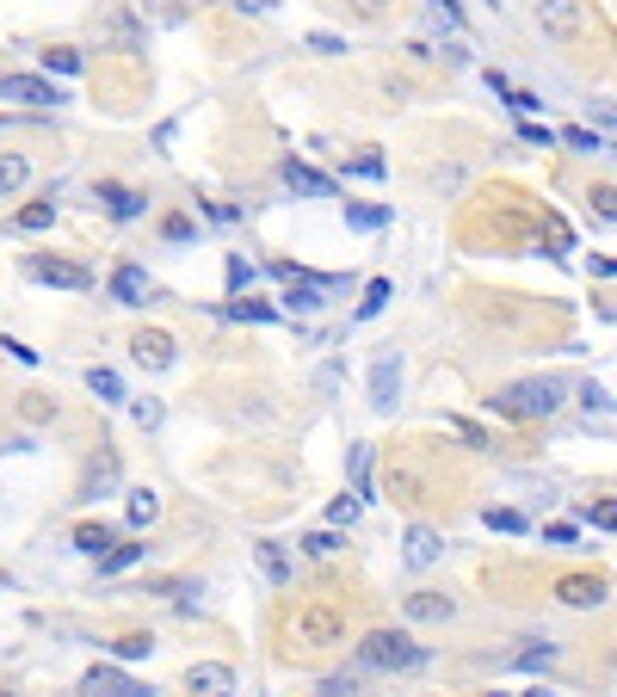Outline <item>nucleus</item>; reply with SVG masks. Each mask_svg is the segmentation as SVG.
I'll return each instance as SVG.
<instances>
[{
	"instance_id": "72a5a7b5",
	"label": "nucleus",
	"mask_w": 617,
	"mask_h": 697,
	"mask_svg": "<svg viewBox=\"0 0 617 697\" xmlns=\"http://www.w3.org/2000/svg\"><path fill=\"white\" fill-rule=\"evenodd\" d=\"M130 414H136L142 432H155V426H161V401H155V395H149V401H130Z\"/></svg>"
},
{
	"instance_id": "6e6552de",
	"label": "nucleus",
	"mask_w": 617,
	"mask_h": 697,
	"mask_svg": "<svg viewBox=\"0 0 617 697\" xmlns=\"http://www.w3.org/2000/svg\"><path fill=\"white\" fill-rule=\"evenodd\" d=\"M112 297L130 303V309H142V303H155V284H149V272H142V266H118L112 272Z\"/></svg>"
},
{
	"instance_id": "b1692460",
	"label": "nucleus",
	"mask_w": 617,
	"mask_h": 697,
	"mask_svg": "<svg viewBox=\"0 0 617 697\" xmlns=\"http://www.w3.org/2000/svg\"><path fill=\"white\" fill-rule=\"evenodd\" d=\"M155 512H161V500H155L149 488H136V494H130V525H136V531H142V525H155Z\"/></svg>"
},
{
	"instance_id": "7c9ffc66",
	"label": "nucleus",
	"mask_w": 617,
	"mask_h": 697,
	"mask_svg": "<svg viewBox=\"0 0 617 697\" xmlns=\"http://www.w3.org/2000/svg\"><path fill=\"white\" fill-rule=\"evenodd\" d=\"M488 531H506V537H519V531H525V519H519V512H506V506H488Z\"/></svg>"
},
{
	"instance_id": "c756f323",
	"label": "nucleus",
	"mask_w": 617,
	"mask_h": 697,
	"mask_svg": "<svg viewBox=\"0 0 617 697\" xmlns=\"http://www.w3.org/2000/svg\"><path fill=\"white\" fill-rule=\"evenodd\" d=\"M587 204H593V216L617 223V186H593V192H587Z\"/></svg>"
},
{
	"instance_id": "4c0bfd02",
	"label": "nucleus",
	"mask_w": 617,
	"mask_h": 697,
	"mask_svg": "<svg viewBox=\"0 0 617 697\" xmlns=\"http://www.w3.org/2000/svg\"><path fill=\"white\" fill-rule=\"evenodd\" d=\"M223 278H229V290H247V284H253V266L241 260V253H235V260L223 266Z\"/></svg>"
},
{
	"instance_id": "f3484780",
	"label": "nucleus",
	"mask_w": 617,
	"mask_h": 697,
	"mask_svg": "<svg viewBox=\"0 0 617 697\" xmlns=\"http://www.w3.org/2000/svg\"><path fill=\"white\" fill-rule=\"evenodd\" d=\"M25 179H31V161L25 155H0V198H13Z\"/></svg>"
},
{
	"instance_id": "423d86ee",
	"label": "nucleus",
	"mask_w": 617,
	"mask_h": 697,
	"mask_svg": "<svg viewBox=\"0 0 617 697\" xmlns=\"http://www.w3.org/2000/svg\"><path fill=\"white\" fill-rule=\"evenodd\" d=\"M0 99H19V105H62V93L50 87V81H38V75H0Z\"/></svg>"
},
{
	"instance_id": "cd10ccee",
	"label": "nucleus",
	"mask_w": 617,
	"mask_h": 697,
	"mask_svg": "<svg viewBox=\"0 0 617 697\" xmlns=\"http://www.w3.org/2000/svg\"><path fill=\"white\" fill-rule=\"evenodd\" d=\"M112 654H118V660H149V654H155V636H118Z\"/></svg>"
},
{
	"instance_id": "473e14b6",
	"label": "nucleus",
	"mask_w": 617,
	"mask_h": 697,
	"mask_svg": "<svg viewBox=\"0 0 617 697\" xmlns=\"http://www.w3.org/2000/svg\"><path fill=\"white\" fill-rule=\"evenodd\" d=\"M44 68H56V75H81V50H44Z\"/></svg>"
},
{
	"instance_id": "2eb2a0df",
	"label": "nucleus",
	"mask_w": 617,
	"mask_h": 697,
	"mask_svg": "<svg viewBox=\"0 0 617 697\" xmlns=\"http://www.w3.org/2000/svg\"><path fill=\"white\" fill-rule=\"evenodd\" d=\"M186 685H192V691H235V673L216 667V660H198V667L186 673Z\"/></svg>"
},
{
	"instance_id": "37998d69",
	"label": "nucleus",
	"mask_w": 617,
	"mask_h": 697,
	"mask_svg": "<svg viewBox=\"0 0 617 697\" xmlns=\"http://www.w3.org/2000/svg\"><path fill=\"white\" fill-rule=\"evenodd\" d=\"M580 408L599 414V408H605V389H599V383H587V389H580Z\"/></svg>"
},
{
	"instance_id": "bb28decb",
	"label": "nucleus",
	"mask_w": 617,
	"mask_h": 697,
	"mask_svg": "<svg viewBox=\"0 0 617 697\" xmlns=\"http://www.w3.org/2000/svg\"><path fill=\"white\" fill-rule=\"evenodd\" d=\"M99 198H105V210H112V216H136V210H142V198H136V192H124V186H105Z\"/></svg>"
},
{
	"instance_id": "ea45409f",
	"label": "nucleus",
	"mask_w": 617,
	"mask_h": 697,
	"mask_svg": "<svg viewBox=\"0 0 617 697\" xmlns=\"http://www.w3.org/2000/svg\"><path fill=\"white\" fill-rule=\"evenodd\" d=\"M346 173H358V179H383V155H358V161H346Z\"/></svg>"
},
{
	"instance_id": "49530a36",
	"label": "nucleus",
	"mask_w": 617,
	"mask_h": 697,
	"mask_svg": "<svg viewBox=\"0 0 617 697\" xmlns=\"http://www.w3.org/2000/svg\"><path fill=\"white\" fill-rule=\"evenodd\" d=\"M593 118H599V124H611V130H617V105H611V99H599V105H593Z\"/></svg>"
},
{
	"instance_id": "4be33fe9",
	"label": "nucleus",
	"mask_w": 617,
	"mask_h": 697,
	"mask_svg": "<svg viewBox=\"0 0 617 697\" xmlns=\"http://www.w3.org/2000/svg\"><path fill=\"white\" fill-rule=\"evenodd\" d=\"M112 543H118V537L105 531V525H81V531H75V549H81V556H105Z\"/></svg>"
},
{
	"instance_id": "a18cd8bd",
	"label": "nucleus",
	"mask_w": 617,
	"mask_h": 697,
	"mask_svg": "<svg viewBox=\"0 0 617 697\" xmlns=\"http://www.w3.org/2000/svg\"><path fill=\"white\" fill-rule=\"evenodd\" d=\"M543 543H562V549H574V525H550V531H543Z\"/></svg>"
},
{
	"instance_id": "1a4fd4ad",
	"label": "nucleus",
	"mask_w": 617,
	"mask_h": 697,
	"mask_svg": "<svg viewBox=\"0 0 617 697\" xmlns=\"http://www.w3.org/2000/svg\"><path fill=\"white\" fill-rule=\"evenodd\" d=\"M395 389H402V364H395V358H377V364H371V408H377V414L395 408Z\"/></svg>"
},
{
	"instance_id": "f257e3e1",
	"label": "nucleus",
	"mask_w": 617,
	"mask_h": 697,
	"mask_svg": "<svg viewBox=\"0 0 617 697\" xmlns=\"http://www.w3.org/2000/svg\"><path fill=\"white\" fill-rule=\"evenodd\" d=\"M420 660H426V648L414 636H402V630H371L365 642H358V667L365 673H408V667H420Z\"/></svg>"
},
{
	"instance_id": "6ab92c4d",
	"label": "nucleus",
	"mask_w": 617,
	"mask_h": 697,
	"mask_svg": "<svg viewBox=\"0 0 617 697\" xmlns=\"http://www.w3.org/2000/svg\"><path fill=\"white\" fill-rule=\"evenodd\" d=\"M87 389H93L99 401H112V408L124 401V383H118V371H105V364H93V371H87Z\"/></svg>"
},
{
	"instance_id": "4468645a",
	"label": "nucleus",
	"mask_w": 617,
	"mask_h": 697,
	"mask_svg": "<svg viewBox=\"0 0 617 697\" xmlns=\"http://www.w3.org/2000/svg\"><path fill=\"white\" fill-rule=\"evenodd\" d=\"M451 611H457V605H451L445 593H408V617H414V623H445Z\"/></svg>"
},
{
	"instance_id": "dca6fc26",
	"label": "nucleus",
	"mask_w": 617,
	"mask_h": 697,
	"mask_svg": "<svg viewBox=\"0 0 617 697\" xmlns=\"http://www.w3.org/2000/svg\"><path fill=\"white\" fill-rule=\"evenodd\" d=\"M253 562H260V574H266L272 586H284V580H290V556H284L278 543H253Z\"/></svg>"
},
{
	"instance_id": "ddd939ff",
	"label": "nucleus",
	"mask_w": 617,
	"mask_h": 697,
	"mask_svg": "<svg viewBox=\"0 0 617 697\" xmlns=\"http://www.w3.org/2000/svg\"><path fill=\"white\" fill-rule=\"evenodd\" d=\"M81 691H112V697H142V685H136V679H124L118 667H93V673L81 679Z\"/></svg>"
},
{
	"instance_id": "f704fd0d",
	"label": "nucleus",
	"mask_w": 617,
	"mask_h": 697,
	"mask_svg": "<svg viewBox=\"0 0 617 697\" xmlns=\"http://www.w3.org/2000/svg\"><path fill=\"white\" fill-rule=\"evenodd\" d=\"M358 506H365L358 494H340V500L328 506V519H334V525H352V519H358Z\"/></svg>"
},
{
	"instance_id": "2f4dec72",
	"label": "nucleus",
	"mask_w": 617,
	"mask_h": 697,
	"mask_svg": "<svg viewBox=\"0 0 617 697\" xmlns=\"http://www.w3.org/2000/svg\"><path fill=\"white\" fill-rule=\"evenodd\" d=\"M223 315H235V321H272L278 309H266V303H247V297H235V303H229Z\"/></svg>"
},
{
	"instance_id": "f03ea898",
	"label": "nucleus",
	"mask_w": 617,
	"mask_h": 697,
	"mask_svg": "<svg viewBox=\"0 0 617 697\" xmlns=\"http://www.w3.org/2000/svg\"><path fill=\"white\" fill-rule=\"evenodd\" d=\"M494 414H513V420H550L562 408V383L550 377H531V383H513L506 395H488Z\"/></svg>"
},
{
	"instance_id": "5701e85b",
	"label": "nucleus",
	"mask_w": 617,
	"mask_h": 697,
	"mask_svg": "<svg viewBox=\"0 0 617 697\" xmlns=\"http://www.w3.org/2000/svg\"><path fill=\"white\" fill-rule=\"evenodd\" d=\"M352 494L371 500V445H352Z\"/></svg>"
},
{
	"instance_id": "e433bc0d",
	"label": "nucleus",
	"mask_w": 617,
	"mask_h": 697,
	"mask_svg": "<svg viewBox=\"0 0 617 697\" xmlns=\"http://www.w3.org/2000/svg\"><path fill=\"white\" fill-rule=\"evenodd\" d=\"M562 142H568V149H587V155H593V149H605L599 130H580V124H574V130H562Z\"/></svg>"
},
{
	"instance_id": "9d476101",
	"label": "nucleus",
	"mask_w": 617,
	"mask_h": 697,
	"mask_svg": "<svg viewBox=\"0 0 617 697\" xmlns=\"http://www.w3.org/2000/svg\"><path fill=\"white\" fill-rule=\"evenodd\" d=\"M556 599L562 605H605V580L599 574H562L556 580Z\"/></svg>"
},
{
	"instance_id": "a878e982",
	"label": "nucleus",
	"mask_w": 617,
	"mask_h": 697,
	"mask_svg": "<svg viewBox=\"0 0 617 697\" xmlns=\"http://www.w3.org/2000/svg\"><path fill=\"white\" fill-rule=\"evenodd\" d=\"M550 660H556V642H537V648L513 654V667H519V673H537V667H550Z\"/></svg>"
},
{
	"instance_id": "39448f33",
	"label": "nucleus",
	"mask_w": 617,
	"mask_h": 697,
	"mask_svg": "<svg viewBox=\"0 0 617 697\" xmlns=\"http://www.w3.org/2000/svg\"><path fill=\"white\" fill-rule=\"evenodd\" d=\"M130 358L142 364V371H173L179 346H173V334H161V327H142V334L130 340Z\"/></svg>"
},
{
	"instance_id": "9b49d317",
	"label": "nucleus",
	"mask_w": 617,
	"mask_h": 697,
	"mask_svg": "<svg viewBox=\"0 0 617 697\" xmlns=\"http://www.w3.org/2000/svg\"><path fill=\"white\" fill-rule=\"evenodd\" d=\"M402 556H408V568H432V562L445 556V537L432 531V525H414L408 543H402Z\"/></svg>"
},
{
	"instance_id": "c85d7f7f",
	"label": "nucleus",
	"mask_w": 617,
	"mask_h": 697,
	"mask_svg": "<svg viewBox=\"0 0 617 697\" xmlns=\"http://www.w3.org/2000/svg\"><path fill=\"white\" fill-rule=\"evenodd\" d=\"M303 549H309V556H340L346 537H340V531H309V537H303Z\"/></svg>"
},
{
	"instance_id": "20e7f679",
	"label": "nucleus",
	"mask_w": 617,
	"mask_h": 697,
	"mask_svg": "<svg viewBox=\"0 0 617 697\" xmlns=\"http://www.w3.org/2000/svg\"><path fill=\"white\" fill-rule=\"evenodd\" d=\"M290 636L309 642V648H328V642L346 636V617H340L334 605H297V617H290Z\"/></svg>"
},
{
	"instance_id": "de8ad7c7",
	"label": "nucleus",
	"mask_w": 617,
	"mask_h": 697,
	"mask_svg": "<svg viewBox=\"0 0 617 697\" xmlns=\"http://www.w3.org/2000/svg\"><path fill=\"white\" fill-rule=\"evenodd\" d=\"M352 7L365 13V19H377V13H383V0H352Z\"/></svg>"
},
{
	"instance_id": "c9c22d12",
	"label": "nucleus",
	"mask_w": 617,
	"mask_h": 697,
	"mask_svg": "<svg viewBox=\"0 0 617 697\" xmlns=\"http://www.w3.org/2000/svg\"><path fill=\"white\" fill-rule=\"evenodd\" d=\"M358 685H365V667H358V673H334V679H321V691H334V697H346V691H358Z\"/></svg>"
},
{
	"instance_id": "58836bf2",
	"label": "nucleus",
	"mask_w": 617,
	"mask_h": 697,
	"mask_svg": "<svg viewBox=\"0 0 617 697\" xmlns=\"http://www.w3.org/2000/svg\"><path fill=\"white\" fill-rule=\"evenodd\" d=\"M587 519H593L599 531H617V500H599V506H587Z\"/></svg>"
},
{
	"instance_id": "79ce46f5",
	"label": "nucleus",
	"mask_w": 617,
	"mask_h": 697,
	"mask_svg": "<svg viewBox=\"0 0 617 697\" xmlns=\"http://www.w3.org/2000/svg\"><path fill=\"white\" fill-rule=\"evenodd\" d=\"M519 136H525V142H531V149H550V142H556V136H550V130H543V124H519Z\"/></svg>"
},
{
	"instance_id": "a211bd4d",
	"label": "nucleus",
	"mask_w": 617,
	"mask_h": 697,
	"mask_svg": "<svg viewBox=\"0 0 617 697\" xmlns=\"http://www.w3.org/2000/svg\"><path fill=\"white\" fill-rule=\"evenodd\" d=\"M136 562H142V543H112V549L99 556V574H124V568H136Z\"/></svg>"
},
{
	"instance_id": "f8f14e48",
	"label": "nucleus",
	"mask_w": 617,
	"mask_h": 697,
	"mask_svg": "<svg viewBox=\"0 0 617 697\" xmlns=\"http://www.w3.org/2000/svg\"><path fill=\"white\" fill-rule=\"evenodd\" d=\"M284 186L303 192V198H334V179L315 173V167H303V161H284Z\"/></svg>"
},
{
	"instance_id": "412c9836",
	"label": "nucleus",
	"mask_w": 617,
	"mask_h": 697,
	"mask_svg": "<svg viewBox=\"0 0 617 697\" xmlns=\"http://www.w3.org/2000/svg\"><path fill=\"white\" fill-rule=\"evenodd\" d=\"M395 297V290H389V278H371L365 284V297H358V321H371V315H383V303Z\"/></svg>"
},
{
	"instance_id": "a19ab883",
	"label": "nucleus",
	"mask_w": 617,
	"mask_h": 697,
	"mask_svg": "<svg viewBox=\"0 0 617 697\" xmlns=\"http://www.w3.org/2000/svg\"><path fill=\"white\" fill-rule=\"evenodd\" d=\"M309 50H315V56H340L346 44L334 38V31H309Z\"/></svg>"
},
{
	"instance_id": "0eeeda50",
	"label": "nucleus",
	"mask_w": 617,
	"mask_h": 697,
	"mask_svg": "<svg viewBox=\"0 0 617 697\" xmlns=\"http://www.w3.org/2000/svg\"><path fill=\"white\" fill-rule=\"evenodd\" d=\"M25 272L44 278V284H56V290H93V272L87 266H68V260H31Z\"/></svg>"
},
{
	"instance_id": "393cba45",
	"label": "nucleus",
	"mask_w": 617,
	"mask_h": 697,
	"mask_svg": "<svg viewBox=\"0 0 617 697\" xmlns=\"http://www.w3.org/2000/svg\"><path fill=\"white\" fill-rule=\"evenodd\" d=\"M13 223H19L25 235H38V229H50V223H56V210H50V204H25V210L13 216Z\"/></svg>"
},
{
	"instance_id": "7ed1b4c3",
	"label": "nucleus",
	"mask_w": 617,
	"mask_h": 697,
	"mask_svg": "<svg viewBox=\"0 0 617 697\" xmlns=\"http://www.w3.org/2000/svg\"><path fill=\"white\" fill-rule=\"evenodd\" d=\"M537 25L556 44H580L587 38V0H537Z\"/></svg>"
},
{
	"instance_id": "c03bdc74",
	"label": "nucleus",
	"mask_w": 617,
	"mask_h": 697,
	"mask_svg": "<svg viewBox=\"0 0 617 697\" xmlns=\"http://www.w3.org/2000/svg\"><path fill=\"white\" fill-rule=\"evenodd\" d=\"M506 105H513V112H525V118H531V112H537L543 99H537V93H506Z\"/></svg>"
},
{
	"instance_id": "aec40b11",
	"label": "nucleus",
	"mask_w": 617,
	"mask_h": 697,
	"mask_svg": "<svg viewBox=\"0 0 617 697\" xmlns=\"http://www.w3.org/2000/svg\"><path fill=\"white\" fill-rule=\"evenodd\" d=\"M346 223L371 235V229H383V223H389V204H346Z\"/></svg>"
}]
</instances>
